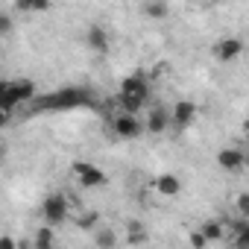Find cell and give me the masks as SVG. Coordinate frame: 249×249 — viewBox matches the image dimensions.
I'll return each mask as SVG.
<instances>
[{
	"mask_svg": "<svg viewBox=\"0 0 249 249\" xmlns=\"http://www.w3.org/2000/svg\"><path fill=\"white\" fill-rule=\"evenodd\" d=\"M147 97H150V79H147L141 71L129 73L126 79L120 82V91H117V103H120L123 114H138V111L144 108Z\"/></svg>",
	"mask_w": 249,
	"mask_h": 249,
	"instance_id": "1",
	"label": "cell"
},
{
	"mask_svg": "<svg viewBox=\"0 0 249 249\" xmlns=\"http://www.w3.org/2000/svg\"><path fill=\"white\" fill-rule=\"evenodd\" d=\"M88 100V94L82 88H65V91H53V94H44V97H36L33 106L41 108V111H56V108H73V106H82Z\"/></svg>",
	"mask_w": 249,
	"mask_h": 249,
	"instance_id": "2",
	"label": "cell"
},
{
	"mask_svg": "<svg viewBox=\"0 0 249 249\" xmlns=\"http://www.w3.org/2000/svg\"><path fill=\"white\" fill-rule=\"evenodd\" d=\"M38 97L36 91V82L27 79V76H18L12 82H6V100H3V108H15V106H24V103H33Z\"/></svg>",
	"mask_w": 249,
	"mask_h": 249,
	"instance_id": "3",
	"label": "cell"
},
{
	"mask_svg": "<svg viewBox=\"0 0 249 249\" xmlns=\"http://www.w3.org/2000/svg\"><path fill=\"white\" fill-rule=\"evenodd\" d=\"M68 214H71V199H68L65 194H50V196H44V202H41V217H44L47 226L65 223Z\"/></svg>",
	"mask_w": 249,
	"mask_h": 249,
	"instance_id": "4",
	"label": "cell"
},
{
	"mask_svg": "<svg viewBox=\"0 0 249 249\" xmlns=\"http://www.w3.org/2000/svg\"><path fill=\"white\" fill-rule=\"evenodd\" d=\"M111 132L117 135V138H123V141H135L141 132H144V123H141V117L138 114H114V120H111Z\"/></svg>",
	"mask_w": 249,
	"mask_h": 249,
	"instance_id": "5",
	"label": "cell"
},
{
	"mask_svg": "<svg viewBox=\"0 0 249 249\" xmlns=\"http://www.w3.org/2000/svg\"><path fill=\"white\" fill-rule=\"evenodd\" d=\"M73 173H76L79 185H82V188H88V191L106 188V182H108V176H106L97 164H91V161H76V164H73Z\"/></svg>",
	"mask_w": 249,
	"mask_h": 249,
	"instance_id": "6",
	"label": "cell"
},
{
	"mask_svg": "<svg viewBox=\"0 0 249 249\" xmlns=\"http://www.w3.org/2000/svg\"><path fill=\"white\" fill-rule=\"evenodd\" d=\"M217 164H220V170H226V173H240L243 164H246V153H243L240 147H223V150L217 153Z\"/></svg>",
	"mask_w": 249,
	"mask_h": 249,
	"instance_id": "7",
	"label": "cell"
},
{
	"mask_svg": "<svg viewBox=\"0 0 249 249\" xmlns=\"http://www.w3.org/2000/svg\"><path fill=\"white\" fill-rule=\"evenodd\" d=\"M196 114H199L196 103L179 100V103L173 106V111H170V123H173V126H179V129H185V126H191V123L196 120Z\"/></svg>",
	"mask_w": 249,
	"mask_h": 249,
	"instance_id": "8",
	"label": "cell"
},
{
	"mask_svg": "<svg viewBox=\"0 0 249 249\" xmlns=\"http://www.w3.org/2000/svg\"><path fill=\"white\" fill-rule=\"evenodd\" d=\"M214 53H217L220 62H234V59L243 53V41L234 38V36H231V38H220L217 47H214Z\"/></svg>",
	"mask_w": 249,
	"mask_h": 249,
	"instance_id": "9",
	"label": "cell"
},
{
	"mask_svg": "<svg viewBox=\"0 0 249 249\" xmlns=\"http://www.w3.org/2000/svg\"><path fill=\"white\" fill-rule=\"evenodd\" d=\"M85 44H88L94 53H106L108 44H111V38H108V33H106L100 24H94V27H88V33H85Z\"/></svg>",
	"mask_w": 249,
	"mask_h": 249,
	"instance_id": "10",
	"label": "cell"
},
{
	"mask_svg": "<svg viewBox=\"0 0 249 249\" xmlns=\"http://www.w3.org/2000/svg\"><path fill=\"white\" fill-rule=\"evenodd\" d=\"M153 188H156L161 196H176V194L182 191V179L173 176V173H161V176L153 179Z\"/></svg>",
	"mask_w": 249,
	"mask_h": 249,
	"instance_id": "11",
	"label": "cell"
},
{
	"mask_svg": "<svg viewBox=\"0 0 249 249\" xmlns=\"http://www.w3.org/2000/svg\"><path fill=\"white\" fill-rule=\"evenodd\" d=\"M167 126H170V111H167V108H161V106H156V108L150 111L147 123H144V129H150V132L161 135V132H164Z\"/></svg>",
	"mask_w": 249,
	"mask_h": 249,
	"instance_id": "12",
	"label": "cell"
},
{
	"mask_svg": "<svg viewBox=\"0 0 249 249\" xmlns=\"http://www.w3.org/2000/svg\"><path fill=\"white\" fill-rule=\"evenodd\" d=\"M196 231L202 234V240H205V243H217V240H223V237H226V226H223L220 220H205Z\"/></svg>",
	"mask_w": 249,
	"mask_h": 249,
	"instance_id": "13",
	"label": "cell"
},
{
	"mask_svg": "<svg viewBox=\"0 0 249 249\" xmlns=\"http://www.w3.org/2000/svg\"><path fill=\"white\" fill-rule=\"evenodd\" d=\"M126 240L129 243H144L147 240V229H144L141 220H129L126 223Z\"/></svg>",
	"mask_w": 249,
	"mask_h": 249,
	"instance_id": "14",
	"label": "cell"
},
{
	"mask_svg": "<svg viewBox=\"0 0 249 249\" xmlns=\"http://www.w3.org/2000/svg\"><path fill=\"white\" fill-rule=\"evenodd\" d=\"M231 234H234V243H237V249H246L249 246V223L240 217L234 226H231Z\"/></svg>",
	"mask_w": 249,
	"mask_h": 249,
	"instance_id": "15",
	"label": "cell"
},
{
	"mask_svg": "<svg viewBox=\"0 0 249 249\" xmlns=\"http://www.w3.org/2000/svg\"><path fill=\"white\" fill-rule=\"evenodd\" d=\"M53 240H56L53 229H50V226H41V229L36 231V237H33V246H36V249H53Z\"/></svg>",
	"mask_w": 249,
	"mask_h": 249,
	"instance_id": "16",
	"label": "cell"
},
{
	"mask_svg": "<svg viewBox=\"0 0 249 249\" xmlns=\"http://www.w3.org/2000/svg\"><path fill=\"white\" fill-rule=\"evenodd\" d=\"M18 12H47L50 3L47 0H21V3H15Z\"/></svg>",
	"mask_w": 249,
	"mask_h": 249,
	"instance_id": "17",
	"label": "cell"
},
{
	"mask_svg": "<svg viewBox=\"0 0 249 249\" xmlns=\"http://www.w3.org/2000/svg\"><path fill=\"white\" fill-rule=\"evenodd\" d=\"M94 237H97V246H100V249H114V243H117V237H114L111 229H100Z\"/></svg>",
	"mask_w": 249,
	"mask_h": 249,
	"instance_id": "18",
	"label": "cell"
},
{
	"mask_svg": "<svg viewBox=\"0 0 249 249\" xmlns=\"http://www.w3.org/2000/svg\"><path fill=\"white\" fill-rule=\"evenodd\" d=\"M12 30H15V18H12V12L0 9V36H9Z\"/></svg>",
	"mask_w": 249,
	"mask_h": 249,
	"instance_id": "19",
	"label": "cell"
},
{
	"mask_svg": "<svg viewBox=\"0 0 249 249\" xmlns=\"http://www.w3.org/2000/svg\"><path fill=\"white\" fill-rule=\"evenodd\" d=\"M141 9H144V15H150V18H164V15H167V6H164V3H144Z\"/></svg>",
	"mask_w": 249,
	"mask_h": 249,
	"instance_id": "20",
	"label": "cell"
},
{
	"mask_svg": "<svg viewBox=\"0 0 249 249\" xmlns=\"http://www.w3.org/2000/svg\"><path fill=\"white\" fill-rule=\"evenodd\" d=\"M246 214H249V194H240L237 196V217L246 220Z\"/></svg>",
	"mask_w": 249,
	"mask_h": 249,
	"instance_id": "21",
	"label": "cell"
},
{
	"mask_svg": "<svg viewBox=\"0 0 249 249\" xmlns=\"http://www.w3.org/2000/svg\"><path fill=\"white\" fill-rule=\"evenodd\" d=\"M0 249H18L15 234H0Z\"/></svg>",
	"mask_w": 249,
	"mask_h": 249,
	"instance_id": "22",
	"label": "cell"
},
{
	"mask_svg": "<svg viewBox=\"0 0 249 249\" xmlns=\"http://www.w3.org/2000/svg\"><path fill=\"white\" fill-rule=\"evenodd\" d=\"M191 246H194V249H205L208 243L202 240V234H199V231H191Z\"/></svg>",
	"mask_w": 249,
	"mask_h": 249,
	"instance_id": "23",
	"label": "cell"
},
{
	"mask_svg": "<svg viewBox=\"0 0 249 249\" xmlns=\"http://www.w3.org/2000/svg\"><path fill=\"white\" fill-rule=\"evenodd\" d=\"M6 123H9V111H6V108H0V129H3Z\"/></svg>",
	"mask_w": 249,
	"mask_h": 249,
	"instance_id": "24",
	"label": "cell"
},
{
	"mask_svg": "<svg viewBox=\"0 0 249 249\" xmlns=\"http://www.w3.org/2000/svg\"><path fill=\"white\" fill-rule=\"evenodd\" d=\"M3 100H6V82L0 79V108H3Z\"/></svg>",
	"mask_w": 249,
	"mask_h": 249,
	"instance_id": "25",
	"label": "cell"
}]
</instances>
